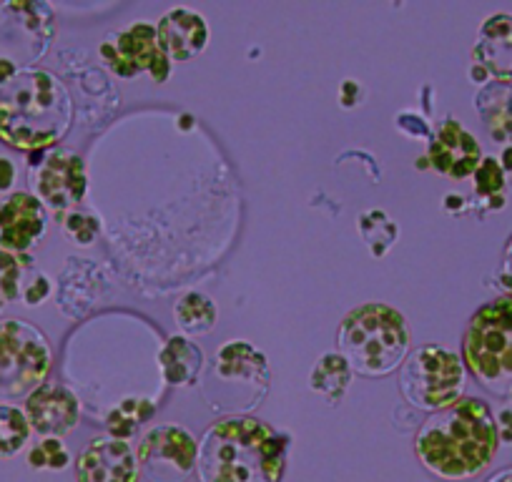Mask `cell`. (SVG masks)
Wrapping results in <instances>:
<instances>
[{
  "label": "cell",
  "instance_id": "cell-1",
  "mask_svg": "<svg viewBox=\"0 0 512 482\" xmlns=\"http://www.w3.org/2000/svg\"><path fill=\"white\" fill-rule=\"evenodd\" d=\"M500 435L487 402L462 397L422 422L415 455L427 472L445 482L475 480L495 460Z\"/></svg>",
  "mask_w": 512,
  "mask_h": 482
},
{
  "label": "cell",
  "instance_id": "cell-2",
  "mask_svg": "<svg viewBox=\"0 0 512 482\" xmlns=\"http://www.w3.org/2000/svg\"><path fill=\"white\" fill-rule=\"evenodd\" d=\"M289 437L249 415L221 417L201 435L199 482H282Z\"/></svg>",
  "mask_w": 512,
  "mask_h": 482
},
{
  "label": "cell",
  "instance_id": "cell-3",
  "mask_svg": "<svg viewBox=\"0 0 512 482\" xmlns=\"http://www.w3.org/2000/svg\"><path fill=\"white\" fill-rule=\"evenodd\" d=\"M73 98L46 68H21L0 86V141L16 151H46L71 131Z\"/></svg>",
  "mask_w": 512,
  "mask_h": 482
},
{
  "label": "cell",
  "instance_id": "cell-4",
  "mask_svg": "<svg viewBox=\"0 0 512 482\" xmlns=\"http://www.w3.org/2000/svg\"><path fill=\"white\" fill-rule=\"evenodd\" d=\"M410 327L402 312L384 302L354 307L342 319L337 332V352L352 372L379 380L405 365L410 354Z\"/></svg>",
  "mask_w": 512,
  "mask_h": 482
},
{
  "label": "cell",
  "instance_id": "cell-5",
  "mask_svg": "<svg viewBox=\"0 0 512 482\" xmlns=\"http://www.w3.org/2000/svg\"><path fill=\"white\" fill-rule=\"evenodd\" d=\"M462 365L477 385L512 402V297L482 304L462 337Z\"/></svg>",
  "mask_w": 512,
  "mask_h": 482
},
{
  "label": "cell",
  "instance_id": "cell-6",
  "mask_svg": "<svg viewBox=\"0 0 512 482\" xmlns=\"http://www.w3.org/2000/svg\"><path fill=\"white\" fill-rule=\"evenodd\" d=\"M269 362L256 347L231 339L211 359L201 380V395L211 410L229 412L226 417L246 415L264 402L269 392Z\"/></svg>",
  "mask_w": 512,
  "mask_h": 482
},
{
  "label": "cell",
  "instance_id": "cell-7",
  "mask_svg": "<svg viewBox=\"0 0 512 482\" xmlns=\"http://www.w3.org/2000/svg\"><path fill=\"white\" fill-rule=\"evenodd\" d=\"M53 349L26 319H0V402L23 400L48 380Z\"/></svg>",
  "mask_w": 512,
  "mask_h": 482
},
{
  "label": "cell",
  "instance_id": "cell-8",
  "mask_svg": "<svg viewBox=\"0 0 512 482\" xmlns=\"http://www.w3.org/2000/svg\"><path fill=\"white\" fill-rule=\"evenodd\" d=\"M400 390L415 410L435 415L462 400L465 365L442 344H422L402 365Z\"/></svg>",
  "mask_w": 512,
  "mask_h": 482
},
{
  "label": "cell",
  "instance_id": "cell-9",
  "mask_svg": "<svg viewBox=\"0 0 512 482\" xmlns=\"http://www.w3.org/2000/svg\"><path fill=\"white\" fill-rule=\"evenodd\" d=\"M33 196L63 219L86 196V164L71 149H53L31 161Z\"/></svg>",
  "mask_w": 512,
  "mask_h": 482
},
{
  "label": "cell",
  "instance_id": "cell-10",
  "mask_svg": "<svg viewBox=\"0 0 512 482\" xmlns=\"http://www.w3.org/2000/svg\"><path fill=\"white\" fill-rule=\"evenodd\" d=\"M199 442L179 425H156L139 442L141 472L151 482H186L196 470Z\"/></svg>",
  "mask_w": 512,
  "mask_h": 482
},
{
  "label": "cell",
  "instance_id": "cell-11",
  "mask_svg": "<svg viewBox=\"0 0 512 482\" xmlns=\"http://www.w3.org/2000/svg\"><path fill=\"white\" fill-rule=\"evenodd\" d=\"M98 53L103 63L121 78H134L149 71L156 83H164L171 73V61L159 48L156 26L151 23H136L128 31L111 33Z\"/></svg>",
  "mask_w": 512,
  "mask_h": 482
},
{
  "label": "cell",
  "instance_id": "cell-12",
  "mask_svg": "<svg viewBox=\"0 0 512 482\" xmlns=\"http://www.w3.org/2000/svg\"><path fill=\"white\" fill-rule=\"evenodd\" d=\"M134 447L116 437H96L76 457V482H139Z\"/></svg>",
  "mask_w": 512,
  "mask_h": 482
},
{
  "label": "cell",
  "instance_id": "cell-13",
  "mask_svg": "<svg viewBox=\"0 0 512 482\" xmlns=\"http://www.w3.org/2000/svg\"><path fill=\"white\" fill-rule=\"evenodd\" d=\"M482 159L485 156H482V149L475 136L452 116H447L437 126L435 134H432L430 149H427V161H430V166L437 174L462 181L475 174Z\"/></svg>",
  "mask_w": 512,
  "mask_h": 482
},
{
  "label": "cell",
  "instance_id": "cell-14",
  "mask_svg": "<svg viewBox=\"0 0 512 482\" xmlns=\"http://www.w3.org/2000/svg\"><path fill=\"white\" fill-rule=\"evenodd\" d=\"M48 231V211L28 191H16L0 204V249L28 254Z\"/></svg>",
  "mask_w": 512,
  "mask_h": 482
},
{
  "label": "cell",
  "instance_id": "cell-15",
  "mask_svg": "<svg viewBox=\"0 0 512 482\" xmlns=\"http://www.w3.org/2000/svg\"><path fill=\"white\" fill-rule=\"evenodd\" d=\"M26 417L31 422V430L43 437L71 435L81 422V402L76 392L68 390L58 382H43L36 392L26 397Z\"/></svg>",
  "mask_w": 512,
  "mask_h": 482
},
{
  "label": "cell",
  "instance_id": "cell-16",
  "mask_svg": "<svg viewBox=\"0 0 512 482\" xmlns=\"http://www.w3.org/2000/svg\"><path fill=\"white\" fill-rule=\"evenodd\" d=\"M156 38L169 61L186 63L204 53L206 43H209V26L201 13L189 11V8H174L161 16L159 26H156Z\"/></svg>",
  "mask_w": 512,
  "mask_h": 482
},
{
  "label": "cell",
  "instance_id": "cell-17",
  "mask_svg": "<svg viewBox=\"0 0 512 482\" xmlns=\"http://www.w3.org/2000/svg\"><path fill=\"white\" fill-rule=\"evenodd\" d=\"M472 61L480 66L487 76L507 83L512 81V16L510 13H495L485 18L477 33Z\"/></svg>",
  "mask_w": 512,
  "mask_h": 482
},
{
  "label": "cell",
  "instance_id": "cell-18",
  "mask_svg": "<svg viewBox=\"0 0 512 482\" xmlns=\"http://www.w3.org/2000/svg\"><path fill=\"white\" fill-rule=\"evenodd\" d=\"M161 380L171 387H191L204 372V352L191 339L174 334L156 354Z\"/></svg>",
  "mask_w": 512,
  "mask_h": 482
},
{
  "label": "cell",
  "instance_id": "cell-19",
  "mask_svg": "<svg viewBox=\"0 0 512 482\" xmlns=\"http://www.w3.org/2000/svg\"><path fill=\"white\" fill-rule=\"evenodd\" d=\"M352 367L339 352H324L309 375V390L322 395L329 407H339L352 385Z\"/></svg>",
  "mask_w": 512,
  "mask_h": 482
},
{
  "label": "cell",
  "instance_id": "cell-20",
  "mask_svg": "<svg viewBox=\"0 0 512 482\" xmlns=\"http://www.w3.org/2000/svg\"><path fill=\"white\" fill-rule=\"evenodd\" d=\"M174 317L181 332L191 334V337H201V334H209L216 327L219 312H216L214 299L201 292H189L176 302Z\"/></svg>",
  "mask_w": 512,
  "mask_h": 482
},
{
  "label": "cell",
  "instance_id": "cell-21",
  "mask_svg": "<svg viewBox=\"0 0 512 482\" xmlns=\"http://www.w3.org/2000/svg\"><path fill=\"white\" fill-rule=\"evenodd\" d=\"M156 412V402L149 397H123L116 407L106 415V430L116 440H128L141 422L149 420Z\"/></svg>",
  "mask_w": 512,
  "mask_h": 482
},
{
  "label": "cell",
  "instance_id": "cell-22",
  "mask_svg": "<svg viewBox=\"0 0 512 482\" xmlns=\"http://www.w3.org/2000/svg\"><path fill=\"white\" fill-rule=\"evenodd\" d=\"M357 226L364 244H367L369 252H372V257H384L397 241V236H400V226H397L395 221L387 216V211L382 209L364 211V214L359 216Z\"/></svg>",
  "mask_w": 512,
  "mask_h": 482
},
{
  "label": "cell",
  "instance_id": "cell-23",
  "mask_svg": "<svg viewBox=\"0 0 512 482\" xmlns=\"http://www.w3.org/2000/svg\"><path fill=\"white\" fill-rule=\"evenodd\" d=\"M31 432L26 412L13 405H0V460L16 457L28 445Z\"/></svg>",
  "mask_w": 512,
  "mask_h": 482
},
{
  "label": "cell",
  "instance_id": "cell-24",
  "mask_svg": "<svg viewBox=\"0 0 512 482\" xmlns=\"http://www.w3.org/2000/svg\"><path fill=\"white\" fill-rule=\"evenodd\" d=\"M475 194L480 196L487 211H497L505 206V171L497 159H482L475 174Z\"/></svg>",
  "mask_w": 512,
  "mask_h": 482
},
{
  "label": "cell",
  "instance_id": "cell-25",
  "mask_svg": "<svg viewBox=\"0 0 512 482\" xmlns=\"http://www.w3.org/2000/svg\"><path fill=\"white\" fill-rule=\"evenodd\" d=\"M33 259L28 254H11L0 249V297L6 302H16L21 294L23 269H31Z\"/></svg>",
  "mask_w": 512,
  "mask_h": 482
},
{
  "label": "cell",
  "instance_id": "cell-26",
  "mask_svg": "<svg viewBox=\"0 0 512 482\" xmlns=\"http://www.w3.org/2000/svg\"><path fill=\"white\" fill-rule=\"evenodd\" d=\"M28 465L33 470H66L71 465V452L56 437H43L31 452H28Z\"/></svg>",
  "mask_w": 512,
  "mask_h": 482
},
{
  "label": "cell",
  "instance_id": "cell-27",
  "mask_svg": "<svg viewBox=\"0 0 512 482\" xmlns=\"http://www.w3.org/2000/svg\"><path fill=\"white\" fill-rule=\"evenodd\" d=\"M63 231H66L68 239L78 247H91L93 239L101 231V224H98L96 216L91 214H78V211H71V214L63 216Z\"/></svg>",
  "mask_w": 512,
  "mask_h": 482
},
{
  "label": "cell",
  "instance_id": "cell-28",
  "mask_svg": "<svg viewBox=\"0 0 512 482\" xmlns=\"http://www.w3.org/2000/svg\"><path fill=\"white\" fill-rule=\"evenodd\" d=\"M48 294H51V282H48L46 274H38L23 292V299H26L28 307H38V304L46 302Z\"/></svg>",
  "mask_w": 512,
  "mask_h": 482
},
{
  "label": "cell",
  "instance_id": "cell-29",
  "mask_svg": "<svg viewBox=\"0 0 512 482\" xmlns=\"http://www.w3.org/2000/svg\"><path fill=\"white\" fill-rule=\"evenodd\" d=\"M497 282H500V287L507 292L505 297H512V236L510 241H507L505 254H502V269L500 274H497Z\"/></svg>",
  "mask_w": 512,
  "mask_h": 482
},
{
  "label": "cell",
  "instance_id": "cell-30",
  "mask_svg": "<svg viewBox=\"0 0 512 482\" xmlns=\"http://www.w3.org/2000/svg\"><path fill=\"white\" fill-rule=\"evenodd\" d=\"M16 164H13L11 159H6V156H0V194H6V191L13 189V184H16Z\"/></svg>",
  "mask_w": 512,
  "mask_h": 482
},
{
  "label": "cell",
  "instance_id": "cell-31",
  "mask_svg": "<svg viewBox=\"0 0 512 482\" xmlns=\"http://www.w3.org/2000/svg\"><path fill=\"white\" fill-rule=\"evenodd\" d=\"M405 113H407V118H410L412 124H410V126H397V129H400L402 134H407V136H420V139H432L430 126L425 124V118L415 116V113H410V111H405Z\"/></svg>",
  "mask_w": 512,
  "mask_h": 482
},
{
  "label": "cell",
  "instance_id": "cell-32",
  "mask_svg": "<svg viewBox=\"0 0 512 482\" xmlns=\"http://www.w3.org/2000/svg\"><path fill=\"white\" fill-rule=\"evenodd\" d=\"M497 435H500V445H512V410H500L497 412Z\"/></svg>",
  "mask_w": 512,
  "mask_h": 482
},
{
  "label": "cell",
  "instance_id": "cell-33",
  "mask_svg": "<svg viewBox=\"0 0 512 482\" xmlns=\"http://www.w3.org/2000/svg\"><path fill=\"white\" fill-rule=\"evenodd\" d=\"M18 71H21V68H18L16 63L6 61V58H0V86H3L6 81H11Z\"/></svg>",
  "mask_w": 512,
  "mask_h": 482
},
{
  "label": "cell",
  "instance_id": "cell-34",
  "mask_svg": "<svg viewBox=\"0 0 512 482\" xmlns=\"http://www.w3.org/2000/svg\"><path fill=\"white\" fill-rule=\"evenodd\" d=\"M487 482H512V467H505V470L495 472Z\"/></svg>",
  "mask_w": 512,
  "mask_h": 482
},
{
  "label": "cell",
  "instance_id": "cell-35",
  "mask_svg": "<svg viewBox=\"0 0 512 482\" xmlns=\"http://www.w3.org/2000/svg\"><path fill=\"white\" fill-rule=\"evenodd\" d=\"M6 304H8V302H6V299L0 297V312H3V307H6Z\"/></svg>",
  "mask_w": 512,
  "mask_h": 482
}]
</instances>
